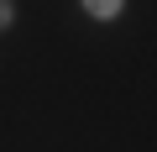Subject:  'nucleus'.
Here are the masks:
<instances>
[{
  "label": "nucleus",
  "mask_w": 157,
  "mask_h": 152,
  "mask_svg": "<svg viewBox=\"0 0 157 152\" xmlns=\"http://www.w3.org/2000/svg\"><path fill=\"white\" fill-rule=\"evenodd\" d=\"M11 26V0H0V32Z\"/></svg>",
  "instance_id": "2"
},
{
  "label": "nucleus",
  "mask_w": 157,
  "mask_h": 152,
  "mask_svg": "<svg viewBox=\"0 0 157 152\" xmlns=\"http://www.w3.org/2000/svg\"><path fill=\"white\" fill-rule=\"evenodd\" d=\"M121 6H126V0H84V11H89L94 21H115V16H121Z\"/></svg>",
  "instance_id": "1"
}]
</instances>
